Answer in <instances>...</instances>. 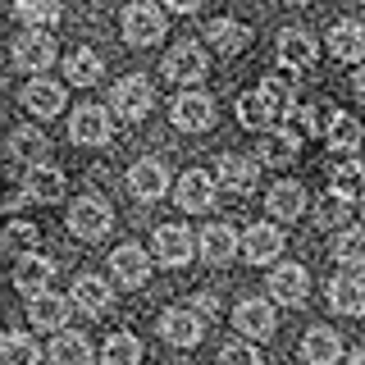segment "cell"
<instances>
[{
	"label": "cell",
	"instance_id": "6da1fadb",
	"mask_svg": "<svg viewBox=\"0 0 365 365\" xmlns=\"http://www.w3.org/2000/svg\"><path fill=\"white\" fill-rule=\"evenodd\" d=\"M288 110H297V83H288V78H265V83H256V91L237 96V123L242 128L269 133Z\"/></svg>",
	"mask_w": 365,
	"mask_h": 365
},
{
	"label": "cell",
	"instance_id": "7a4b0ae2",
	"mask_svg": "<svg viewBox=\"0 0 365 365\" xmlns=\"http://www.w3.org/2000/svg\"><path fill=\"white\" fill-rule=\"evenodd\" d=\"M165 9L151 5V0H133L128 9H123V41L128 46H155L165 41Z\"/></svg>",
	"mask_w": 365,
	"mask_h": 365
},
{
	"label": "cell",
	"instance_id": "3957f363",
	"mask_svg": "<svg viewBox=\"0 0 365 365\" xmlns=\"http://www.w3.org/2000/svg\"><path fill=\"white\" fill-rule=\"evenodd\" d=\"M110 224H114V210H110V201L96 197V192H87V197H78L68 205V228H73V237H83V242L106 237Z\"/></svg>",
	"mask_w": 365,
	"mask_h": 365
},
{
	"label": "cell",
	"instance_id": "277c9868",
	"mask_svg": "<svg viewBox=\"0 0 365 365\" xmlns=\"http://www.w3.org/2000/svg\"><path fill=\"white\" fill-rule=\"evenodd\" d=\"M151 106H155V91H151V83H146L142 73H128L110 91V110L119 114V119H146Z\"/></svg>",
	"mask_w": 365,
	"mask_h": 365
},
{
	"label": "cell",
	"instance_id": "5b68a950",
	"mask_svg": "<svg viewBox=\"0 0 365 365\" xmlns=\"http://www.w3.org/2000/svg\"><path fill=\"white\" fill-rule=\"evenodd\" d=\"M160 338L169 342V347H197L205 338V319L201 311H192V306H169L165 315H160Z\"/></svg>",
	"mask_w": 365,
	"mask_h": 365
},
{
	"label": "cell",
	"instance_id": "8992f818",
	"mask_svg": "<svg viewBox=\"0 0 365 365\" xmlns=\"http://www.w3.org/2000/svg\"><path fill=\"white\" fill-rule=\"evenodd\" d=\"M14 64L28 68L32 78L46 73V68L55 64V37L46 28H23L19 37H14Z\"/></svg>",
	"mask_w": 365,
	"mask_h": 365
},
{
	"label": "cell",
	"instance_id": "52a82bcc",
	"mask_svg": "<svg viewBox=\"0 0 365 365\" xmlns=\"http://www.w3.org/2000/svg\"><path fill=\"white\" fill-rule=\"evenodd\" d=\"M233 329L251 342H265L274 338V329H279V315H274V302H256V297H247V302H237L233 311Z\"/></svg>",
	"mask_w": 365,
	"mask_h": 365
},
{
	"label": "cell",
	"instance_id": "ba28073f",
	"mask_svg": "<svg viewBox=\"0 0 365 365\" xmlns=\"http://www.w3.org/2000/svg\"><path fill=\"white\" fill-rule=\"evenodd\" d=\"M151 247H155V260H160V265H169V269H182L192 256H201V247L192 242V233H187V228H178V224H160Z\"/></svg>",
	"mask_w": 365,
	"mask_h": 365
},
{
	"label": "cell",
	"instance_id": "9c48e42d",
	"mask_svg": "<svg viewBox=\"0 0 365 365\" xmlns=\"http://www.w3.org/2000/svg\"><path fill=\"white\" fill-rule=\"evenodd\" d=\"M110 133H114V123H110L106 106H78L73 119H68V137H73L78 146H106Z\"/></svg>",
	"mask_w": 365,
	"mask_h": 365
},
{
	"label": "cell",
	"instance_id": "30bf717a",
	"mask_svg": "<svg viewBox=\"0 0 365 365\" xmlns=\"http://www.w3.org/2000/svg\"><path fill=\"white\" fill-rule=\"evenodd\" d=\"M5 155H9V165H28V169H37V165H46V155H51V142H46V133L37 128V123H23V128L9 133Z\"/></svg>",
	"mask_w": 365,
	"mask_h": 365
},
{
	"label": "cell",
	"instance_id": "8fae6325",
	"mask_svg": "<svg viewBox=\"0 0 365 365\" xmlns=\"http://www.w3.org/2000/svg\"><path fill=\"white\" fill-rule=\"evenodd\" d=\"M169 114H174V128H182V133H205L215 123V101L205 96V91H178Z\"/></svg>",
	"mask_w": 365,
	"mask_h": 365
},
{
	"label": "cell",
	"instance_id": "7c38bea8",
	"mask_svg": "<svg viewBox=\"0 0 365 365\" xmlns=\"http://www.w3.org/2000/svg\"><path fill=\"white\" fill-rule=\"evenodd\" d=\"M201 260L205 265H233L237 256H242V237H237V228H228V224H210V228H201Z\"/></svg>",
	"mask_w": 365,
	"mask_h": 365
},
{
	"label": "cell",
	"instance_id": "4fadbf2b",
	"mask_svg": "<svg viewBox=\"0 0 365 365\" xmlns=\"http://www.w3.org/2000/svg\"><path fill=\"white\" fill-rule=\"evenodd\" d=\"M128 192H133L137 201H146V205H151V201H160V197L169 192V169L160 165L155 155L137 160V165L128 169Z\"/></svg>",
	"mask_w": 365,
	"mask_h": 365
},
{
	"label": "cell",
	"instance_id": "5bb4252c",
	"mask_svg": "<svg viewBox=\"0 0 365 365\" xmlns=\"http://www.w3.org/2000/svg\"><path fill=\"white\" fill-rule=\"evenodd\" d=\"M306 297H311V274H306V265H279L269 274V302L302 306Z\"/></svg>",
	"mask_w": 365,
	"mask_h": 365
},
{
	"label": "cell",
	"instance_id": "9a60e30c",
	"mask_svg": "<svg viewBox=\"0 0 365 365\" xmlns=\"http://www.w3.org/2000/svg\"><path fill=\"white\" fill-rule=\"evenodd\" d=\"M315 55H319V46H315V37H311L306 28H283V32H279V64H283V68L306 73V68L315 64Z\"/></svg>",
	"mask_w": 365,
	"mask_h": 365
},
{
	"label": "cell",
	"instance_id": "2e32d148",
	"mask_svg": "<svg viewBox=\"0 0 365 365\" xmlns=\"http://www.w3.org/2000/svg\"><path fill=\"white\" fill-rule=\"evenodd\" d=\"M174 201H178V210H187V215L210 210L215 205V178L205 174V169H187L174 187Z\"/></svg>",
	"mask_w": 365,
	"mask_h": 365
},
{
	"label": "cell",
	"instance_id": "e0dca14e",
	"mask_svg": "<svg viewBox=\"0 0 365 365\" xmlns=\"http://www.w3.org/2000/svg\"><path fill=\"white\" fill-rule=\"evenodd\" d=\"M242 256L251 260V265H269V260L283 256V228L274 224H251L242 233Z\"/></svg>",
	"mask_w": 365,
	"mask_h": 365
},
{
	"label": "cell",
	"instance_id": "ac0fdd59",
	"mask_svg": "<svg viewBox=\"0 0 365 365\" xmlns=\"http://www.w3.org/2000/svg\"><path fill=\"white\" fill-rule=\"evenodd\" d=\"M329 306L338 315H365V274L342 269L334 283H329Z\"/></svg>",
	"mask_w": 365,
	"mask_h": 365
},
{
	"label": "cell",
	"instance_id": "d6986e66",
	"mask_svg": "<svg viewBox=\"0 0 365 365\" xmlns=\"http://www.w3.org/2000/svg\"><path fill=\"white\" fill-rule=\"evenodd\" d=\"M110 274L123 283V288H142V283L151 279V260H146V251L137 247V242H123L110 256Z\"/></svg>",
	"mask_w": 365,
	"mask_h": 365
},
{
	"label": "cell",
	"instance_id": "ffe728a7",
	"mask_svg": "<svg viewBox=\"0 0 365 365\" xmlns=\"http://www.w3.org/2000/svg\"><path fill=\"white\" fill-rule=\"evenodd\" d=\"M210 60H205L201 46H174V51L165 55V78L169 83H201Z\"/></svg>",
	"mask_w": 365,
	"mask_h": 365
},
{
	"label": "cell",
	"instance_id": "44dd1931",
	"mask_svg": "<svg viewBox=\"0 0 365 365\" xmlns=\"http://www.w3.org/2000/svg\"><path fill=\"white\" fill-rule=\"evenodd\" d=\"M23 110H28L32 119H55V114L64 110V87L46 83V78H32V83L23 87Z\"/></svg>",
	"mask_w": 365,
	"mask_h": 365
},
{
	"label": "cell",
	"instance_id": "7402d4cb",
	"mask_svg": "<svg viewBox=\"0 0 365 365\" xmlns=\"http://www.w3.org/2000/svg\"><path fill=\"white\" fill-rule=\"evenodd\" d=\"M68 306H73V297L37 292V297H28V324H32V329H64Z\"/></svg>",
	"mask_w": 365,
	"mask_h": 365
},
{
	"label": "cell",
	"instance_id": "603a6c76",
	"mask_svg": "<svg viewBox=\"0 0 365 365\" xmlns=\"http://www.w3.org/2000/svg\"><path fill=\"white\" fill-rule=\"evenodd\" d=\"M302 361L306 365H338L342 361V338L329 324H315L311 334L302 338Z\"/></svg>",
	"mask_w": 365,
	"mask_h": 365
},
{
	"label": "cell",
	"instance_id": "cb8c5ba5",
	"mask_svg": "<svg viewBox=\"0 0 365 365\" xmlns=\"http://www.w3.org/2000/svg\"><path fill=\"white\" fill-rule=\"evenodd\" d=\"M256 174H260V160H251V155H220V187L224 192H251L256 187Z\"/></svg>",
	"mask_w": 365,
	"mask_h": 365
},
{
	"label": "cell",
	"instance_id": "d4e9b609",
	"mask_svg": "<svg viewBox=\"0 0 365 365\" xmlns=\"http://www.w3.org/2000/svg\"><path fill=\"white\" fill-rule=\"evenodd\" d=\"M51 279H55V260L51 256H28L14 265V288L23 297H37V292H51Z\"/></svg>",
	"mask_w": 365,
	"mask_h": 365
},
{
	"label": "cell",
	"instance_id": "484cf974",
	"mask_svg": "<svg viewBox=\"0 0 365 365\" xmlns=\"http://www.w3.org/2000/svg\"><path fill=\"white\" fill-rule=\"evenodd\" d=\"M265 205H269L274 220L292 224V220H302V215H306V187H302V182H288V178H283V182H274V187H269Z\"/></svg>",
	"mask_w": 365,
	"mask_h": 365
},
{
	"label": "cell",
	"instance_id": "4316f807",
	"mask_svg": "<svg viewBox=\"0 0 365 365\" xmlns=\"http://www.w3.org/2000/svg\"><path fill=\"white\" fill-rule=\"evenodd\" d=\"M68 297H73V306H78L83 315H91V319L106 315L110 302H114V297H110V283L96 279V274H83V279H73V292H68Z\"/></svg>",
	"mask_w": 365,
	"mask_h": 365
},
{
	"label": "cell",
	"instance_id": "83f0119b",
	"mask_svg": "<svg viewBox=\"0 0 365 365\" xmlns=\"http://www.w3.org/2000/svg\"><path fill=\"white\" fill-rule=\"evenodd\" d=\"M329 192L342 197V201H361L365 197V165H361L356 155H351V160H338V165L329 169Z\"/></svg>",
	"mask_w": 365,
	"mask_h": 365
},
{
	"label": "cell",
	"instance_id": "f1b7e54d",
	"mask_svg": "<svg viewBox=\"0 0 365 365\" xmlns=\"http://www.w3.org/2000/svg\"><path fill=\"white\" fill-rule=\"evenodd\" d=\"M329 55L342 64H361L365 60V23H338L329 32Z\"/></svg>",
	"mask_w": 365,
	"mask_h": 365
},
{
	"label": "cell",
	"instance_id": "f546056e",
	"mask_svg": "<svg viewBox=\"0 0 365 365\" xmlns=\"http://www.w3.org/2000/svg\"><path fill=\"white\" fill-rule=\"evenodd\" d=\"M324 142H329V151H334V155H342V160H351V155H356L361 151V146H365V128H361V123L356 119H351V114H334V123H329V137H324Z\"/></svg>",
	"mask_w": 365,
	"mask_h": 365
},
{
	"label": "cell",
	"instance_id": "4dcf8cb0",
	"mask_svg": "<svg viewBox=\"0 0 365 365\" xmlns=\"http://www.w3.org/2000/svg\"><path fill=\"white\" fill-rule=\"evenodd\" d=\"M205 41H210L220 55H242L251 46V28L237 23V19H215L210 28H205Z\"/></svg>",
	"mask_w": 365,
	"mask_h": 365
},
{
	"label": "cell",
	"instance_id": "1f68e13d",
	"mask_svg": "<svg viewBox=\"0 0 365 365\" xmlns=\"http://www.w3.org/2000/svg\"><path fill=\"white\" fill-rule=\"evenodd\" d=\"M297 151H302V142H297V133H279V128H269L265 137H260V146H256V155H260V165H269V169H288Z\"/></svg>",
	"mask_w": 365,
	"mask_h": 365
},
{
	"label": "cell",
	"instance_id": "d6a6232c",
	"mask_svg": "<svg viewBox=\"0 0 365 365\" xmlns=\"http://www.w3.org/2000/svg\"><path fill=\"white\" fill-rule=\"evenodd\" d=\"M101 73H106V64H101V55H96V51H87V46L68 51V60H64V78H68L73 87H96V83H101Z\"/></svg>",
	"mask_w": 365,
	"mask_h": 365
},
{
	"label": "cell",
	"instance_id": "836d02e7",
	"mask_svg": "<svg viewBox=\"0 0 365 365\" xmlns=\"http://www.w3.org/2000/svg\"><path fill=\"white\" fill-rule=\"evenodd\" d=\"M37 242H41V228L28 224V220H14L5 233H0V247H5V256H14V260L37 256Z\"/></svg>",
	"mask_w": 365,
	"mask_h": 365
},
{
	"label": "cell",
	"instance_id": "e575fe53",
	"mask_svg": "<svg viewBox=\"0 0 365 365\" xmlns=\"http://www.w3.org/2000/svg\"><path fill=\"white\" fill-rule=\"evenodd\" d=\"M23 187H28L32 201H60L64 197V174L55 165H37V169H28Z\"/></svg>",
	"mask_w": 365,
	"mask_h": 365
},
{
	"label": "cell",
	"instance_id": "d590c367",
	"mask_svg": "<svg viewBox=\"0 0 365 365\" xmlns=\"http://www.w3.org/2000/svg\"><path fill=\"white\" fill-rule=\"evenodd\" d=\"M51 365H91V342L83 334L60 329V338L51 342Z\"/></svg>",
	"mask_w": 365,
	"mask_h": 365
},
{
	"label": "cell",
	"instance_id": "8d00e7d4",
	"mask_svg": "<svg viewBox=\"0 0 365 365\" xmlns=\"http://www.w3.org/2000/svg\"><path fill=\"white\" fill-rule=\"evenodd\" d=\"M101 365H142V342H137L128 329L110 334L106 347H101Z\"/></svg>",
	"mask_w": 365,
	"mask_h": 365
},
{
	"label": "cell",
	"instance_id": "74e56055",
	"mask_svg": "<svg viewBox=\"0 0 365 365\" xmlns=\"http://www.w3.org/2000/svg\"><path fill=\"white\" fill-rule=\"evenodd\" d=\"M334 114H338V110L319 106V101H302V106L292 110V119H297V133H306V137H329Z\"/></svg>",
	"mask_w": 365,
	"mask_h": 365
},
{
	"label": "cell",
	"instance_id": "f35d334b",
	"mask_svg": "<svg viewBox=\"0 0 365 365\" xmlns=\"http://www.w3.org/2000/svg\"><path fill=\"white\" fill-rule=\"evenodd\" d=\"M334 260L342 269H356V265H365V224L361 228H342V233L334 237Z\"/></svg>",
	"mask_w": 365,
	"mask_h": 365
},
{
	"label": "cell",
	"instance_id": "ab89813d",
	"mask_svg": "<svg viewBox=\"0 0 365 365\" xmlns=\"http://www.w3.org/2000/svg\"><path fill=\"white\" fill-rule=\"evenodd\" d=\"M64 14V0H14V19H23L28 28H51Z\"/></svg>",
	"mask_w": 365,
	"mask_h": 365
},
{
	"label": "cell",
	"instance_id": "60d3db41",
	"mask_svg": "<svg viewBox=\"0 0 365 365\" xmlns=\"http://www.w3.org/2000/svg\"><path fill=\"white\" fill-rule=\"evenodd\" d=\"M0 361L5 365H37V338L23 334V329L5 334V342H0Z\"/></svg>",
	"mask_w": 365,
	"mask_h": 365
},
{
	"label": "cell",
	"instance_id": "b9f144b4",
	"mask_svg": "<svg viewBox=\"0 0 365 365\" xmlns=\"http://www.w3.org/2000/svg\"><path fill=\"white\" fill-rule=\"evenodd\" d=\"M220 365H265V361H260V351H256L251 338H237V342H228L220 351Z\"/></svg>",
	"mask_w": 365,
	"mask_h": 365
},
{
	"label": "cell",
	"instance_id": "7bdbcfd3",
	"mask_svg": "<svg viewBox=\"0 0 365 365\" xmlns=\"http://www.w3.org/2000/svg\"><path fill=\"white\" fill-rule=\"evenodd\" d=\"M347 205L351 201H342V197H324V201H319V210H315V220L324 224V228H342V220H347Z\"/></svg>",
	"mask_w": 365,
	"mask_h": 365
},
{
	"label": "cell",
	"instance_id": "ee69618b",
	"mask_svg": "<svg viewBox=\"0 0 365 365\" xmlns=\"http://www.w3.org/2000/svg\"><path fill=\"white\" fill-rule=\"evenodd\" d=\"M23 201H32V197H28V187H9V192H5V210H9V215L23 210Z\"/></svg>",
	"mask_w": 365,
	"mask_h": 365
},
{
	"label": "cell",
	"instance_id": "f6af8a7d",
	"mask_svg": "<svg viewBox=\"0 0 365 365\" xmlns=\"http://www.w3.org/2000/svg\"><path fill=\"white\" fill-rule=\"evenodd\" d=\"M205 0H165V9H178V14H197Z\"/></svg>",
	"mask_w": 365,
	"mask_h": 365
},
{
	"label": "cell",
	"instance_id": "bcb514c9",
	"mask_svg": "<svg viewBox=\"0 0 365 365\" xmlns=\"http://www.w3.org/2000/svg\"><path fill=\"white\" fill-rule=\"evenodd\" d=\"M192 302H197V306H192V311H201V315H215V297L197 292V297H192Z\"/></svg>",
	"mask_w": 365,
	"mask_h": 365
},
{
	"label": "cell",
	"instance_id": "7dc6e473",
	"mask_svg": "<svg viewBox=\"0 0 365 365\" xmlns=\"http://www.w3.org/2000/svg\"><path fill=\"white\" fill-rule=\"evenodd\" d=\"M351 83H356V96H361V101H365V64H361V68H356V78H351Z\"/></svg>",
	"mask_w": 365,
	"mask_h": 365
},
{
	"label": "cell",
	"instance_id": "c3c4849f",
	"mask_svg": "<svg viewBox=\"0 0 365 365\" xmlns=\"http://www.w3.org/2000/svg\"><path fill=\"white\" fill-rule=\"evenodd\" d=\"M347 365H365V347H361V351H351V356H347Z\"/></svg>",
	"mask_w": 365,
	"mask_h": 365
},
{
	"label": "cell",
	"instance_id": "681fc988",
	"mask_svg": "<svg viewBox=\"0 0 365 365\" xmlns=\"http://www.w3.org/2000/svg\"><path fill=\"white\" fill-rule=\"evenodd\" d=\"M283 5H311V0H283Z\"/></svg>",
	"mask_w": 365,
	"mask_h": 365
},
{
	"label": "cell",
	"instance_id": "f907efd6",
	"mask_svg": "<svg viewBox=\"0 0 365 365\" xmlns=\"http://www.w3.org/2000/svg\"><path fill=\"white\" fill-rule=\"evenodd\" d=\"M361 215H365V197H361Z\"/></svg>",
	"mask_w": 365,
	"mask_h": 365
}]
</instances>
